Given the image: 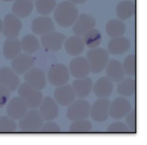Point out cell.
Returning <instances> with one entry per match:
<instances>
[{"mask_svg":"<svg viewBox=\"0 0 147 145\" xmlns=\"http://www.w3.org/2000/svg\"><path fill=\"white\" fill-rule=\"evenodd\" d=\"M54 10L55 21L58 25L63 27L73 26L79 16L76 5L67 0L57 4Z\"/></svg>","mask_w":147,"mask_h":145,"instance_id":"1","label":"cell"},{"mask_svg":"<svg viewBox=\"0 0 147 145\" xmlns=\"http://www.w3.org/2000/svg\"><path fill=\"white\" fill-rule=\"evenodd\" d=\"M86 58L90 66V71L94 74H98L107 65L109 60V52L104 49L96 47L88 51Z\"/></svg>","mask_w":147,"mask_h":145,"instance_id":"2","label":"cell"},{"mask_svg":"<svg viewBox=\"0 0 147 145\" xmlns=\"http://www.w3.org/2000/svg\"><path fill=\"white\" fill-rule=\"evenodd\" d=\"M19 97H21L28 108L36 109L39 107L43 100L41 91L34 88L27 83H24L18 87Z\"/></svg>","mask_w":147,"mask_h":145,"instance_id":"3","label":"cell"},{"mask_svg":"<svg viewBox=\"0 0 147 145\" xmlns=\"http://www.w3.org/2000/svg\"><path fill=\"white\" fill-rule=\"evenodd\" d=\"M18 124L20 131L23 132H37L42 126L43 120L39 111L35 109H31L20 119Z\"/></svg>","mask_w":147,"mask_h":145,"instance_id":"4","label":"cell"},{"mask_svg":"<svg viewBox=\"0 0 147 145\" xmlns=\"http://www.w3.org/2000/svg\"><path fill=\"white\" fill-rule=\"evenodd\" d=\"M90 106L87 101L83 100H75L69 105L67 110V117L70 121L86 120L90 115Z\"/></svg>","mask_w":147,"mask_h":145,"instance_id":"5","label":"cell"},{"mask_svg":"<svg viewBox=\"0 0 147 145\" xmlns=\"http://www.w3.org/2000/svg\"><path fill=\"white\" fill-rule=\"evenodd\" d=\"M70 78V71L67 67L63 64L53 65L47 73V79L50 84L55 87L67 84Z\"/></svg>","mask_w":147,"mask_h":145,"instance_id":"6","label":"cell"},{"mask_svg":"<svg viewBox=\"0 0 147 145\" xmlns=\"http://www.w3.org/2000/svg\"><path fill=\"white\" fill-rule=\"evenodd\" d=\"M22 29V22L19 17L14 14H8L2 21V31L7 38H16L18 37Z\"/></svg>","mask_w":147,"mask_h":145,"instance_id":"7","label":"cell"},{"mask_svg":"<svg viewBox=\"0 0 147 145\" xmlns=\"http://www.w3.org/2000/svg\"><path fill=\"white\" fill-rule=\"evenodd\" d=\"M130 102L124 97H118L109 106V115L115 120H120L126 117L131 111Z\"/></svg>","mask_w":147,"mask_h":145,"instance_id":"8","label":"cell"},{"mask_svg":"<svg viewBox=\"0 0 147 145\" xmlns=\"http://www.w3.org/2000/svg\"><path fill=\"white\" fill-rule=\"evenodd\" d=\"M111 102L107 98H99L90 107V114L96 122H102L108 120L109 116V106Z\"/></svg>","mask_w":147,"mask_h":145,"instance_id":"9","label":"cell"},{"mask_svg":"<svg viewBox=\"0 0 147 145\" xmlns=\"http://www.w3.org/2000/svg\"><path fill=\"white\" fill-rule=\"evenodd\" d=\"M65 36L61 33L52 31L43 34L41 37V44L46 49L57 51L61 49L65 40Z\"/></svg>","mask_w":147,"mask_h":145,"instance_id":"10","label":"cell"},{"mask_svg":"<svg viewBox=\"0 0 147 145\" xmlns=\"http://www.w3.org/2000/svg\"><path fill=\"white\" fill-rule=\"evenodd\" d=\"M28 111V107L20 97L11 99L7 105V113L8 117L14 120H20Z\"/></svg>","mask_w":147,"mask_h":145,"instance_id":"11","label":"cell"},{"mask_svg":"<svg viewBox=\"0 0 147 145\" xmlns=\"http://www.w3.org/2000/svg\"><path fill=\"white\" fill-rule=\"evenodd\" d=\"M39 107V113L45 121H53L58 116V107L52 97H46L43 98Z\"/></svg>","mask_w":147,"mask_h":145,"instance_id":"12","label":"cell"},{"mask_svg":"<svg viewBox=\"0 0 147 145\" xmlns=\"http://www.w3.org/2000/svg\"><path fill=\"white\" fill-rule=\"evenodd\" d=\"M34 65V59L31 54L20 53L14 57L11 62V69L17 74H25Z\"/></svg>","mask_w":147,"mask_h":145,"instance_id":"13","label":"cell"},{"mask_svg":"<svg viewBox=\"0 0 147 145\" xmlns=\"http://www.w3.org/2000/svg\"><path fill=\"white\" fill-rule=\"evenodd\" d=\"M24 81L37 90H41L45 87L47 84L45 74L40 68L32 67L24 74Z\"/></svg>","mask_w":147,"mask_h":145,"instance_id":"14","label":"cell"},{"mask_svg":"<svg viewBox=\"0 0 147 145\" xmlns=\"http://www.w3.org/2000/svg\"><path fill=\"white\" fill-rule=\"evenodd\" d=\"M20 80L12 69L4 67L0 69V84L4 86L9 92H14L20 86Z\"/></svg>","mask_w":147,"mask_h":145,"instance_id":"15","label":"cell"},{"mask_svg":"<svg viewBox=\"0 0 147 145\" xmlns=\"http://www.w3.org/2000/svg\"><path fill=\"white\" fill-rule=\"evenodd\" d=\"M54 97L55 101L61 106H69L76 98L72 86L67 84L57 87L54 92Z\"/></svg>","mask_w":147,"mask_h":145,"instance_id":"16","label":"cell"},{"mask_svg":"<svg viewBox=\"0 0 147 145\" xmlns=\"http://www.w3.org/2000/svg\"><path fill=\"white\" fill-rule=\"evenodd\" d=\"M96 20L90 14H81L73 24V31L76 35L82 37L88 30L94 28Z\"/></svg>","mask_w":147,"mask_h":145,"instance_id":"17","label":"cell"},{"mask_svg":"<svg viewBox=\"0 0 147 145\" xmlns=\"http://www.w3.org/2000/svg\"><path fill=\"white\" fill-rule=\"evenodd\" d=\"M69 71L75 78L87 77L90 72V66L87 58L78 57L73 59L69 64Z\"/></svg>","mask_w":147,"mask_h":145,"instance_id":"18","label":"cell"},{"mask_svg":"<svg viewBox=\"0 0 147 145\" xmlns=\"http://www.w3.org/2000/svg\"><path fill=\"white\" fill-rule=\"evenodd\" d=\"M32 30L38 35H43L55 30V24L51 18L46 16L36 17L32 23Z\"/></svg>","mask_w":147,"mask_h":145,"instance_id":"19","label":"cell"},{"mask_svg":"<svg viewBox=\"0 0 147 145\" xmlns=\"http://www.w3.org/2000/svg\"><path fill=\"white\" fill-rule=\"evenodd\" d=\"M106 68V76L113 82L119 83L124 79L125 72L123 66L116 59L109 60Z\"/></svg>","mask_w":147,"mask_h":145,"instance_id":"20","label":"cell"},{"mask_svg":"<svg viewBox=\"0 0 147 145\" xmlns=\"http://www.w3.org/2000/svg\"><path fill=\"white\" fill-rule=\"evenodd\" d=\"M93 85V83L90 77H85L75 80L73 82L72 87L74 90L76 97L85 98L91 92Z\"/></svg>","mask_w":147,"mask_h":145,"instance_id":"21","label":"cell"},{"mask_svg":"<svg viewBox=\"0 0 147 145\" xmlns=\"http://www.w3.org/2000/svg\"><path fill=\"white\" fill-rule=\"evenodd\" d=\"M92 90L98 98H107L111 94L113 90V82L107 77H103L95 83Z\"/></svg>","mask_w":147,"mask_h":145,"instance_id":"22","label":"cell"},{"mask_svg":"<svg viewBox=\"0 0 147 145\" xmlns=\"http://www.w3.org/2000/svg\"><path fill=\"white\" fill-rule=\"evenodd\" d=\"M130 47V40L121 36V37L112 38L108 45V50L111 54L114 55H118V54L120 55L129 51Z\"/></svg>","mask_w":147,"mask_h":145,"instance_id":"23","label":"cell"},{"mask_svg":"<svg viewBox=\"0 0 147 145\" xmlns=\"http://www.w3.org/2000/svg\"><path fill=\"white\" fill-rule=\"evenodd\" d=\"M65 49L67 54L71 56L80 55L85 49V43L80 36H71L64 42Z\"/></svg>","mask_w":147,"mask_h":145,"instance_id":"24","label":"cell"},{"mask_svg":"<svg viewBox=\"0 0 147 145\" xmlns=\"http://www.w3.org/2000/svg\"><path fill=\"white\" fill-rule=\"evenodd\" d=\"M21 41L16 38H7L3 44V54L8 60H12L22 52Z\"/></svg>","mask_w":147,"mask_h":145,"instance_id":"25","label":"cell"},{"mask_svg":"<svg viewBox=\"0 0 147 145\" xmlns=\"http://www.w3.org/2000/svg\"><path fill=\"white\" fill-rule=\"evenodd\" d=\"M33 7L34 5L32 0H15L13 3L11 11L19 18H25L30 15Z\"/></svg>","mask_w":147,"mask_h":145,"instance_id":"26","label":"cell"},{"mask_svg":"<svg viewBox=\"0 0 147 145\" xmlns=\"http://www.w3.org/2000/svg\"><path fill=\"white\" fill-rule=\"evenodd\" d=\"M116 11L119 19L126 20L135 14L136 4L130 0H123L117 4Z\"/></svg>","mask_w":147,"mask_h":145,"instance_id":"27","label":"cell"},{"mask_svg":"<svg viewBox=\"0 0 147 145\" xmlns=\"http://www.w3.org/2000/svg\"><path fill=\"white\" fill-rule=\"evenodd\" d=\"M126 29L124 23L118 19L111 20L106 25V31L111 38L121 37L124 34Z\"/></svg>","mask_w":147,"mask_h":145,"instance_id":"28","label":"cell"},{"mask_svg":"<svg viewBox=\"0 0 147 145\" xmlns=\"http://www.w3.org/2000/svg\"><path fill=\"white\" fill-rule=\"evenodd\" d=\"M22 49L25 53L32 54L40 49V44L37 37L33 34L24 36L21 41Z\"/></svg>","mask_w":147,"mask_h":145,"instance_id":"29","label":"cell"},{"mask_svg":"<svg viewBox=\"0 0 147 145\" xmlns=\"http://www.w3.org/2000/svg\"><path fill=\"white\" fill-rule=\"evenodd\" d=\"M83 39L85 45L91 49L98 47L102 41V35L99 30L93 28L83 34Z\"/></svg>","mask_w":147,"mask_h":145,"instance_id":"30","label":"cell"},{"mask_svg":"<svg viewBox=\"0 0 147 145\" xmlns=\"http://www.w3.org/2000/svg\"><path fill=\"white\" fill-rule=\"evenodd\" d=\"M136 91V81L132 78H126L119 82L117 92L123 97H131Z\"/></svg>","mask_w":147,"mask_h":145,"instance_id":"31","label":"cell"},{"mask_svg":"<svg viewBox=\"0 0 147 145\" xmlns=\"http://www.w3.org/2000/svg\"><path fill=\"white\" fill-rule=\"evenodd\" d=\"M57 6L56 0H36L35 8L39 14L49 15Z\"/></svg>","mask_w":147,"mask_h":145,"instance_id":"32","label":"cell"},{"mask_svg":"<svg viewBox=\"0 0 147 145\" xmlns=\"http://www.w3.org/2000/svg\"><path fill=\"white\" fill-rule=\"evenodd\" d=\"M93 130V126L90 121L86 120H77L73 122L70 126L69 131L72 133H87Z\"/></svg>","mask_w":147,"mask_h":145,"instance_id":"33","label":"cell"},{"mask_svg":"<svg viewBox=\"0 0 147 145\" xmlns=\"http://www.w3.org/2000/svg\"><path fill=\"white\" fill-rule=\"evenodd\" d=\"M123 68L125 74H127L129 77H134L136 72V57L134 54H131L123 61Z\"/></svg>","mask_w":147,"mask_h":145,"instance_id":"34","label":"cell"},{"mask_svg":"<svg viewBox=\"0 0 147 145\" xmlns=\"http://www.w3.org/2000/svg\"><path fill=\"white\" fill-rule=\"evenodd\" d=\"M17 128V124L13 119L7 116L0 117V133L15 132Z\"/></svg>","mask_w":147,"mask_h":145,"instance_id":"35","label":"cell"},{"mask_svg":"<svg viewBox=\"0 0 147 145\" xmlns=\"http://www.w3.org/2000/svg\"><path fill=\"white\" fill-rule=\"evenodd\" d=\"M107 132L109 133H129L131 132L130 128L127 124L117 122L111 124L107 129Z\"/></svg>","mask_w":147,"mask_h":145,"instance_id":"36","label":"cell"},{"mask_svg":"<svg viewBox=\"0 0 147 145\" xmlns=\"http://www.w3.org/2000/svg\"><path fill=\"white\" fill-rule=\"evenodd\" d=\"M39 132L42 133H59L61 132V130L56 123L47 121V122L42 124Z\"/></svg>","mask_w":147,"mask_h":145,"instance_id":"37","label":"cell"},{"mask_svg":"<svg viewBox=\"0 0 147 145\" xmlns=\"http://www.w3.org/2000/svg\"><path fill=\"white\" fill-rule=\"evenodd\" d=\"M126 117V123L130 128L132 132H136V110H131Z\"/></svg>","mask_w":147,"mask_h":145,"instance_id":"38","label":"cell"},{"mask_svg":"<svg viewBox=\"0 0 147 145\" xmlns=\"http://www.w3.org/2000/svg\"><path fill=\"white\" fill-rule=\"evenodd\" d=\"M10 98V92L4 86L0 84V109L5 107Z\"/></svg>","mask_w":147,"mask_h":145,"instance_id":"39","label":"cell"},{"mask_svg":"<svg viewBox=\"0 0 147 145\" xmlns=\"http://www.w3.org/2000/svg\"><path fill=\"white\" fill-rule=\"evenodd\" d=\"M67 1H70L73 4H83L84 2H86L87 0H67Z\"/></svg>","mask_w":147,"mask_h":145,"instance_id":"40","label":"cell"},{"mask_svg":"<svg viewBox=\"0 0 147 145\" xmlns=\"http://www.w3.org/2000/svg\"><path fill=\"white\" fill-rule=\"evenodd\" d=\"M1 31H2V21L0 19V34H1Z\"/></svg>","mask_w":147,"mask_h":145,"instance_id":"41","label":"cell"},{"mask_svg":"<svg viewBox=\"0 0 147 145\" xmlns=\"http://www.w3.org/2000/svg\"><path fill=\"white\" fill-rule=\"evenodd\" d=\"M2 1H14V0H2Z\"/></svg>","mask_w":147,"mask_h":145,"instance_id":"42","label":"cell"},{"mask_svg":"<svg viewBox=\"0 0 147 145\" xmlns=\"http://www.w3.org/2000/svg\"></svg>","mask_w":147,"mask_h":145,"instance_id":"43","label":"cell"},{"mask_svg":"<svg viewBox=\"0 0 147 145\" xmlns=\"http://www.w3.org/2000/svg\"></svg>","mask_w":147,"mask_h":145,"instance_id":"44","label":"cell"}]
</instances>
